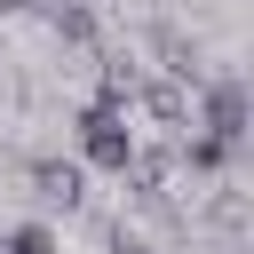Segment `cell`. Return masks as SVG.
Wrapping results in <instances>:
<instances>
[{
  "label": "cell",
  "mask_w": 254,
  "mask_h": 254,
  "mask_svg": "<svg viewBox=\"0 0 254 254\" xmlns=\"http://www.w3.org/2000/svg\"><path fill=\"white\" fill-rule=\"evenodd\" d=\"M0 254H64V246H56V230H48V222H16V230L0 238Z\"/></svg>",
  "instance_id": "5b68a950"
},
{
  "label": "cell",
  "mask_w": 254,
  "mask_h": 254,
  "mask_svg": "<svg viewBox=\"0 0 254 254\" xmlns=\"http://www.w3.org/2000/svg\"><path fill=\"white\" fill-rule=\"evenodd\" d=\"M40 16L56 24V40H64V48H79V56H95V8H87V0H48Z\"/></svg>",
  "instance_id": "277c9868"
},
{
  "label": "cell",
  "mask_w": 254,
  "mask_h": 254,
  "mask_svg": "<svg viewBox=\"0 0 254 254\" xmlns=\"http://www.w3.org/2000/svg\"><path fill=\"white\" fill-rule=\"evenodd\" d=\"M24 175H32V198H40V206H64V214H71V206L87 198V167H79V159H32Z\"/></svg>",
  "instance_id": "3957f363"
},
{
  "label": "cell",
  "mask_w": 254,
  "mask_h": 254,
  "mask_svg": "<svg viewBox=\"0 0 254 254\" xmlns=\"http://www.w3.org/2000/svg\"><path fill=\"white\" fill-rule=\"evenodd\" d=\"M190 127L214 135V143H230V151H246V127H254V95H246V79H238V71L198 79V95H190Z\"/></svg>",
  "instance_id": "7a4b0ae2"
},
{
  "label": "cell",
  "mask_w": 254,
  "mask_h": 254,
  "mask_svg": "<svg viewBox=\"0 0 254 254\" xmlns=\"http://www.w3.org/2000/svg\"><path fill=\"white\" fill-rule=\"evenodd\" d=\"M71 135H79V167H95V175H127L135 167V127H127V79H119V64L103 71V87L79 103V119H71Z\"/></svg>",
  "instance_id": "6da1fadb"
}]
</instances>
